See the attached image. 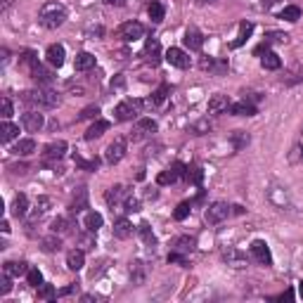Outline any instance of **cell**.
<instances>
[{
    "label": "cell",
    "instance_id": "obj_14",
    "mask_svg": "<svg viewBox=\"0 0 303 303\" xmlns=\"http://www.w3.org/2000/svg\"><path fill=\"white\" fill-rule=\"evenodd\" d=\"M45 57H48L50 67H62V64H64V57H67V52H64V48L59 45V43H55V45H50V48H48Z\"/></svg>",
    "mask_w": 303,
    "mask_h": 303
},
{
    "label": "cell",
    "instance_id": "obj_13",
    "mask_svg": "<svg viewBox=\"0 0 303 303\" xmlns=\"http://www.w3.org/2000/svg\"><path fill=\"white\" fill-rule=\"evenodd\" d=\"M223 261H225L230 268H244V265H247V256L241 254L239 249L225 247L223 249Z\"/></svg>",
    "mask_w": 303,
    "mask_h": 303
},
{
    "label": "cell",
    "instance_id": "obj_24",
    "mask_svg": "<svg viewBox=\"0 0 303 303\" xmlns=\"http://www.w3.org/2000/svg\"><path fill=\"white\" fill-rule=\"evenodd\" d=\"M230 114H234V116H254L256 114V107L251 102H234L230 104Z\"/></svg>",
    "mask_w": 303,
    "mask_h": 303
},
{
    "label": "cell",
    "instance_id": "obj_22",
    "mask_svg": "<svg viewBox=\"0 0 303 303\" xmlns=\"http://www.w3.org/2000/svg\"><path fill=\"white\" fill-rule=\"evenodd\" d=\"M133 234V223L128 221V218H118L116 223H114V237H118V239H128Z\"/></svg>",
    "mask_w": 303,
    "mask_h": 303
},
{
    "label": "cell",
    "instance_id": "obj_4",
    "mask_svg": "<svg viewBox=\"0 0 303 303\" xmlns=\"http://www.w3.org/2000/svg\"><path fill=\"white\" fill-rule=\"evenodd\" d=\"M118 36H121L126 43H135L145 36V26H142L140 21H126V24H121V28H118Z\"/></svg>",
    "mask_w": 303,
    "mask_h": 303
},
{
    "label": "cell",
    "instance_id": "obj_48",
    "mask_svg": "<svg viewBox=\"0 0 303 303\" xmlns=\"http://www.w3.org/2000/svg\"><path fill=\"white\" fill-rule=\"evenodd\" d=\"M201 69L204 71H214V69H225V64H216V59L214 57H204V59H201Z\"/></svg>",
    "mask_w": 303,
    "mask_h": 303
},
{
    "label": "cell",
    "instance_id": "obj_6",
    "mask_svg": "<svg viewBox=\"0 0 303 303\" xmlns=\"http://www.w3.org/2000/svg\"><path fill=\"white\" fill-rule=\"evenodd\" d=\"M230 208L225 201H216V204H211V206L206 208V223H211V225H216V223H223L230 216Z\"/></svg>",
    "mask_w": 303,
    "mask_h": 303
},
{
    "label": "cell",
    "instance_id": "obj_52",
    "mask_svg": "<svg viewBox=\"0 0 303 303\" xmlns=\"http://www.w3.org/2000/svg\"><path fill=\"white\" fill-rule=\"evenodd\" d=\"M0 291H3V294H10V291H12V275H3L0 277Z\"/></svg>",
    "mask_w": 303,
    "mask_h": 303
},
{
    "label": "cell",
    "instance_id": "obj_25",
    "mask_svg": "<svg viewBox=\"0 0 303 303\" xmlns=\"http://www.w3.org/2000/svg\"><path fill=\"white\" fill-rule=\"evenodd\" d=\"M17 135H19V126L10 124V121L5 118V121L0 124V140H3V142H12Z\"/></svg>",
    "mask_w": 303,
    "mask_h": 303
},
{
    "label": "cell",
    "instance_id": "obj_29",
    "mask_svg": "<svg viewBox=\"0 0 303 303\" xmlns=\"http://www.w3.org/2000/svg\"><path fill=\"white\" fill-rule=\"evenodd\" d=\"M102 223H104V218L97 211H90V214H85V221H83V225H85V230L88 232H97L100 227H102Z\"/></svg>",
    "mask_w": 303,
    "mask_h": 303
},
{
    "label": "cell",
    "instance_id": "obj_7",
    "mask_svg": "<svg viewBox=\"0 0 303 303\" xmlns=\"http://www.w3.org/2000/svg\"><path fill=\"white\" fill-rule=\"evenodd\" d=\"M128 197H131V190H128V187H124V185H114V187H109V190H107V204L111 206V211H114L116 206H121V204H124Z\"/></svg>",
    "mask_w": 303,
    "mask_h": 303
},
{
    "label": "cell",
    "instance_id": "obj_23",
    "mask_svg": "<svg viewBox=\"0 0 303 303\" xmlns=\"http://www.w3.org/2000/svg\"><path fill=\"white\" fill-rule=\"evenodd\" d=\"M74 67H76V71H90L95 67V55H90V52H78Z\"/></svg>",
    "mask_w": 303,
    "mask_h": 303
},
{
    "label": "cell",
    "instance_id": "obj_46",
    "mask_svg": "<svg viewBox=\"0 0 303 303\" xmlns=\"http://www.w3.org/2000/svg\"><path fill=\"white\" fill-rule=\"evenodd\" d=\"M50 206H52V199H50V197H38V201H36V214L38 216L48 214Z\"/></svg>",
    "mask_w": 303,
    "mask_h": 303
},
{
    "label": "cell",
    "instance_id": "obj_33",
    "mask_svg": "<svg viewBox=\"0 0 303 303\" xmlns=\"http://www.w3.org/2000/svg\"><path fill=\"white\" fill-rule=\"evenodd\" d=\"M59 249H62V241H59L57 232H52L50 237H45V239H43V251H48V254H55V251H59Z\"/></svg>",
    "mask_w": 303,
    "mask_h": 303
},
{
    "label": "cell",
    "instance_id": "obj_8",
    "mask_svg": "<svg viewBox=\"0 0 303 303\" xmlns=\"http://www.w3.org/2000/svg\"><path fill=\"white\" fill-rule=\"evenodd\" d=\"M124 157H126V140L124 138H116L109 147H107V149H104V159H107V164H118Z\"/></svg>",
    "mask_w": 303,
    "mask_h": 303
},
{
    "label": "cell",
    "instance_id": "obj_26",
    "mask_svg": "<svg viewBox=\"0 0 303 303\" xmlns=\"http://www.w3.org/2000/svg\"><path fill=\"white\" fill-rule=\"evenodd\" d=\"M12 152L17 154V157H31V154L36 152V140H34V138L19 140V142L14 145V149H12Z\"/></svg>",
    "mask_w": 303,
    "mask_h": 303
},
{
    "label": "cell",
    "instance_id": "obj_54",
    "mask_svg": "<svg viewBox=\"0 0 303 303\" xmlns=\"http://www.w3.org/2000/svg\"><path fill=\"white\" fill-rule=\"evenodd\" d=\"M124 206L128 214H135V211H140V201L138 199H133V197H128V199L124 201Z\"/></svg>",
    "mask_w": 303,
    "mask_h": 303
},
{
    "label": "cell",
    "instance_id": "obj_50",
    "mask_svg": "<svg viewBox=\"0 0 303 303\" xmlns=\"http://www.w3.org/2000/svg\"><path fill=\"white\" fill-rule=\"evenodd\" d=\"M97 114H100V107L93 104V107H85V109L78 114V118H81V121H85V118H97Z\"/></svg>",
    "mask_w": 303,
    "mask_h": 303
},
{
    "label": "cell",
    "instance_id": "obj_11",
    "mask_svg": "<svg viewBox=\"0 0 303 303\" xmlns=\"http://www.w3.org/2000/svg\"><path fill=\"white\" fill-rule=\"evenodd\" d=\"M64 154H67V142L64 140H55V142L43 147V159L45 161H59Z\"/></svg>",
    "mask_w": 303,
    "mask_h": 303
},
{
    "label": "cell",
    "instance_id": "obj_32",
    "mask_svg": "<svg viewBox=\"0 0 303 303\" xmlns=\"http://www.w3.org/2000/svg\"><path fill=\"white\" fill-rule=\"evenodd\" d=\"M147 14H149V19L154 21V24H159V21H164L166 10H164V5H161V3H157V0H152L149 7H147Z\"/></svg>",
    "mask_w": 303,
    "mask_h": 303
},
{
    "label": "cell",
    "instance_id": "obj_21",
    "mask_svg": "<svg viewBox=\"0 0 303 303\" xmlns=\"http://www.w3.org/2000/svg\"><path fill=\"white\" fill-rule=\"evenodd\" d=\"M28 214V197L26 194H17L12 201V216L14 218H24Z\"/></svg>",
    "mask_w": 303,
    "mask_h": 303
},
{
    "label": "cell",
    "instance_id": "obj_41",
    "mask_svg": "<svg viewBox=\"0 0 303 303\" xmlns=\"http://www.w3.org/2000/svg\"><path fill=\"white\" fill-rule=\"evenodd\" d=\"M131 277H133V282H135V284L145 282V270H142V263H140V261L131 263Z\"/></svg>",
    "mask_w": 303,
    "mask_h": 303
},
{
    "label": "cell",
    "instance_id": "obj_31",
    "mask_svg": "<svg viewBox=\"0 0 303 303\" xmlns=\"http://www.w3.org/2000/svg\"><path fill=\"white\" fill-rule=\"evenodd\" d=\"M251 31H254V24H251V21H241L239 24V36H237V41L230 43V48H239V45H244L247 38L251 36Z\"/></svg>",
    "mask_w": 303,
    "mask_h": 303
},
{
    "label": "cell",
    "instance_id": "obj_27",
    "mask_svg": "<svg viewBox=\"0 0 303 303\" xmlns=\"http://www.w3.org/2000/svg\"><path fill=\"white\" fill-rule=\"evenodd\" d=\"M261 64H263V69H268V71H275L282 67V59H280V55L277 52H272V50H265V55L261 57Z\"/></svg>",
    "mask_w": 303,
    "mask_h": 303
},
{
    "label": "cell",
    "instance_id": "obj_56",
    "mask_svg": "<svg viewBox=\"0 0 303 303\" xmlns=\"http://www.w3.org/2000/svg\"><path fill=\"white\" fill-rule=\"evenodd\" d=\"M208 128H211V126H208V121H199V124L194 126V133H197V135H204Z\"/></svg>",
    "mask_w": 303,
    "mask_h": 303
},
{
    "label": "cell",
    "instance_id": "obj_57",
    "mask_svg": "<svg viewBox=\"0 0 303 303\" xmlns=\"http://www.w3.org/2000/svg\"><path fill=\"white\" fill-rule=\"evenodd\" d=\"M298 81H303V69H298L296 74H291V78H287V83H289V85H291V83H298Z\"/></svg>",
    "mask_w": 303,
    "mask_h": 303
},
{
    "label": "cell",
    "instance_id": "obj_9",
    "mask_svg": "<svg viewBox=\"0 0 303 303\" xmlns=\"http://www.w3.org/2000/svg\"><path fill=\"white\" fill-rule=\"evenodd\" d=\"M166 62L175 67V69H187L190 67V55L180 48H168L166 50Z\"/></svg>",
    "mask_w": 303,
    "mask_h": 303
},
{
    "label": "cell",
    "instance_id": "obj_18",
    "mask_svg": "<svg viewBox=\"0 0 303 303\" xmlns=\"http://www.w3.org/2000/svg\"><path fill=\"white\" fill-rule=\"evenodd\" d=\"M230 109V100L227 95H214L208 100V114H221V111Z\"/></svg>",
    "mask_w": 303,
    "mask_h": 303
},
{
    "label": "cell",
    "instance_id": "obj_2",
    "mask_svg": "<svg viewBox=\"0 0 303 303\" xmlns=\"http://www.w3.org/2000/svg\"><path fill=\"white\" fill-rule=\"evenodd\" d=\"M64 19H67V10H64L62 3H45V5L41 7V12H38V21H41V26H45V28L62 26Z\"/></svg>",
    "mask_w": 303,
    "mask_h": 303
},
{
    "label": "cell",
    "instance_id": "obj_53",
    "mask_svg": "<svg viewBox=\"0 0 303 303\" xmlns=\"http://www.w3.org/2000/svg\"><path fill=\"white\" fill-rule=\"evenodd\" d=\"M74 164H78L81 168H90V171H93V168H97V159L95 161H85V159H81L78 154H74Z\"/></svg>",
    "mask_w": 303,
    "mask_h": 303
},
{
    "label": "cell",
    "instance_id": "obj_51",
    "mask_svg": "<svg viewBox=\"0 0 303 303\" xmlns=\"http://www.w3.org/2000/svg\"><path fill=\"white\" fill-rule=\"evenodd\" d=\"M0 107H3V118H10L14 114L12 100H10V97H3V100H0Z\"/></svg>",
    "mask_w": 303,
    "mask_h": 303
},
{
    "label": "cell",
    "instance_id": "obj_49",
    "mask_svg": "<svg viewBox=\"0 0 303 303\" xmlns=\"http://www.w3.org/2000/svg\"><path fill=\"white\" fill-rule=\"evenodd\" d=\"M168 90H171L168 85H161V88H159L157 93L152 95V102H154V104H161V102L166 100V97H168Z\"/></svg>",
    "mask_w": 303,
    "mask_h": 303
},
{
    "label": "cell",
    "instance_id": "obj_63",
    "mask_svg": "<svg viewBox=\"0 0 303 303\" xmlns=\"http://www.w3.org/2000/svg\"><path fill=\"white\" fill-rule=\"evenodd\" d=\"M298 294H301V298H303V280L298 282Z\"/></svg>",
    "mask_w": 303,
    "mask_h": 303
},
{
    "label": "cell",
    "instance_id": "obj_5",
    "mask_svg": "<svg viewBox=\"0 0 303 303\" xmlns=\"http://www.w3.org/2000/svg\"><path fill=\"white\" fill-rule=\"evenodd\" d=\"M251 258H254L258 265H272V254H270V249H268V244L263 239H256L254 244H251Z\"/></svg>",
    "mask_w": 303,
    "mask_h": 303
},
{
    "label": "cell",
    "instance_id": "obj_16",
    "mask_svg": "<svg viewBox=\"0 0 303 303\" xmlns=\"http://www.w3.org/2000/svg\"><path fill=\"white\" fill-rule=\"evenodd\" d=\"M194 247H197V239L190 237V234H183L173 241V251H180V254H192Z\"/></svg>",
    "mask_w": 303,
    "mask_h": 303
},
{
    "label": "cell",
    "instance_id": "obj_15",
    "mask_svg": "<svg viewBox=\"0 0 303 303\" xmlns=\"http://www.w3.org/2000/svg\"><path fill=\"white\" fill-rule=\"evenodd\" d=\"M31 78H34L38 85H50V83L55 81V76H52V71L45 69L43 64H38V67H34L31 69Z\"/></svg>",
    "mask_w": 303,
    "mask_h": 303
},
{
    "label": "cell",
    "instance_id": "obj_28",
    "mask_svg": "<svg viewBox=\"0 0 303 303\" xmlns=\"http://www.w3.org/2000/svg\"><path fill=\"white\" fill-rule=\"evenodd\" d=\"M145 55H149V62H152V64L159 62V55H161V43H159V38H147V43H145Z\"/></svg>",
    "mask_w": 303,
    "mask_h": 303
},
{
    "label": "cell",
    "instance_id": "obj_19",
    "mask_svg": "<svg viewBox=\"0 0 303 303\" xmlns=\"http://www.w3.org/2000/svg\"><path fill=\"white\" fill-rule=\"evenodd\" d=\"M83 263H85V254H83V249H71L69 254H67V268H69V270H81Z\"/></svg>",
    "mask_w": 303,
    "mask_h": 303
},
{
    "label": "cell",
    "instance_id": "obj_12",
    "mask_svg": "<svg viewBox=\"0 0 303 303\" xmlns=\"http://www.w3.org/2000/svg\"><path fill=\"white\" fill-rule=\"evenodd\" d=\"M43 124H45V118H43V114H38V109H31L21 116V126H24L28 133H38L43 128Z\"/></svg>",
    "mask_w": 303,
    "mask_h": 303
},
{
    "label": "cell",
    "instance_id": "obj_55",
    "mask_svg": "<svg viewBox=\"0 0 303 303\" xmlns=\"http://www.w3.org/2000/svg\"><path fill=\"white\" fill-rule=\"evenodd\" d=\"M289 41V36L287 34H268V38H265V43H287Z\"/></svg>",
    "mask_w": 303,
    "mask_h": 303
},
{
    "label": "cell",
    "instance_id": "obj_60",
    "mask_svg": "<svg viewBox=\"0 0 303 303\" xmlns=\"http://www.w3.org/2000/svg\"><path fill=\"white\" fill-rule=\"evenodd\" d=\"M275 3H277V0H261V7H265V10H268V7H272Z\"/></svg>",
    "mask_w": 303,
    "mask_h": 303
},
{
    "label": "cell",
    "instance_id": "obj_45",
    "mask_svg": "<svg viewBox=\"0 0 303 303\" xmlns=\"http://www.w3.org/2000/svg\"><path fill=\"white\" fill-rule=\"evenodd\" d=\"M38 57L34 55V52H24V57H21V67H24V69H28V74H31V69H34V67H38Z\"/></svg>",
    "mask_w": 303,
    "mask_h": 303
},
{
    "label": "cell",
    "instance_id": "obj_39",
    "mask_svg": "<svg viewBox=\"0 0 303 303\" xmlns=\"http://www.w3.org/2000/svg\"><path fill=\"white\" fill-rule=\"evenodd\" d=\"M230 140H232L234 149H244V147L249 145V133H244V131H234L232 135H230Z\"/></svg>",
    "mask_w": 303,
    "mask_h": 303
},
{
    "label": "cell",
    "instance_id": "obj_20",
    "mask_svg": "<svg viewBox=\"0 0 303 303\" xmlns=\"http://www.w3.org/2000/svg\"><path fill=\"white\" fill-rule=\"evenodd\" d=\"M107 131H109V121H104V118H95V124L85 131V140H97L102 133H107Z\"/></svg>",
    "mask_w": 303,
    "mask_h": 303
},
{
    "label": "cell",
    "instance_id": "obj_61",
    "mask_svg": "<svg viewBox=\"0 0 303 303\" xmlns=\"http://www.w3.org/2000/svg\"><path fill=\"white\" fill-rule=\"evenodd\" d=\"M145 197H147V199H157V190H147Z\"/></svg>",
    "mask_w": 303,
    "mask_h": 303
},
{
    "label": "cell",
    "instance_id": "obj_59",
    "mask_svg": "<svg viewBox=\"0 0 303 303\" xmlns=\"http://www.w3.org/2000/svg\"><path fill=\"white\" fill-rule=\"evenodd\" d=\"M291 298H294V291H284V294H282V296H280V298H277V301H291Z\"/></svg>",
    "mask_w": 303,
    "mask_h": 303
},
{
    "label": "cell",
    "instance_id": "obj_10",
    "mask_svg": "<svg viewBox=\"0 0 303 303\" xmlns=\"http://www.w3.org/2000/svg\"><path fill=\"white\" fill-rule=\"evenodd\" d=\"M152 133H157V124L152 121V118H140L138 124L133 126V133H131V140H142L147 138V135H152Z\"/></svg>",
    "mask_w": 303,
    "mask_h": 303
},
{
    "label": "cell",
    "instance_id": "obj_36",
    "mask_svg": "<svg viewBox=\"0 0 303 303\" xmlns=\"http://www.w3.org/2000/svg\"><path fill=\"white\" fill-rule=\"evenodd\" d=\"M83 208H88V192H85V190H78V197H74V201H71V211L78 214Z\"/></svg>",
    "mask_w": 303,
    "mask_h": 303
},
{
    "label": "cell",
    "instance_id": "obj_40",
    "mask_svg": "<svg viewBox=\"0 0 303 303\" xmlns=\"http://www.w3.org/2000/svg\"><path fill=\"white\" fill-rule=\"evenodd\" d=\"M178 180V173L173 171V168H168V171H161L157 175V185H173Z\"/></svg>",
    "mask_w": 303,
    "mask_h": 303
},
{
    "label": "cell",
    "instance_id": "obj_35",
    "mask_svg": "<svg viewBox=\"0 0 303 303\" xmlns=\"http://www.w3.org/2000/svg\"><path fill=\"white\" fill-rule=\"evenodd\" d=\"M140 237H142V241H145L149 249L157 247V237H154V232H152V227L147 225V223H140Z\"/></svg>",
    "mask_w": 303,
    "mask_h": 303
},
{
    "label": "cell",
    "instance_id": "obj_43",
    "mask_svg": "<svg viewBox=\"0 0 303 303\" xmlns=\"http://www.w3.org/2000/svg\"><path fill=\"white\" fill-rule=\"evenodd\" d=\"M187 180H190V183H194V185H201V180H204V171H201L199 166L187 168Z\"/></svg>",
    "mask_w": 303,
    "mask_h": 303
},
{
    "label": "cell",
    "instance_id": "obj_30",
    "mask_svg": "<svg viewBox=\"0 0 303 303\" xmlns=\"http://www.w3.org/2000/svg\"><path fill=\"white\" fill-rule=\"evenodd\" d=\"M3 270H5L7 275L19 277V275H24V272H28V265L24 261H7L5 265H3Z\"/></svg>",
    "mask_w": 303,
    "mask_h": 303
},
{
    "label": "cell",
    "instance_id": "obj_64",
    "mask_svg": "<svg viewBox=\"0 0 303 303\" xmlns=\"http://www.w3.org/2000/svg\"><path fill=\"white\" fill-rule=\"evenodd\" d=\"M204 3H214V0H199V5H204Z\"/></svg>",
    "mask_w": 303,
    "mask_h": 303
},
{
    "label": "cell",
    "instance_id": "obj_17",
    "mask_svg": "<svg viewBox=\"0 0 303 303\" xmlns=\"http://www.w3.org/2000/svg\"><path fill=\"white\" fill-rule=\"evenodd\" d=\"M183 43H185L190 50H201V45H204V36H201L197 28H187Z\"/></svg>",
    "mask_w": 303,
    "mask_h": 303
},
{
    "label": "cell",
    "instance_id": "obj_42",
    "mask_svg": "<svg viewBox=\"0 0 303 303\" xmlns=\"http://www.w3.org/2000/svg\"><path fill=\"white\" fill-rule=\"evenodd\" d=\"M26 282L31 284V287H41V284H43L41 270H38V268H28V272H26Z\"/></svg>",
    "mask_w": 303,
    "mask_h": 303
},
{
    "label": "cell",
    "instance_id": "obj_34",
    "mask_svg": "<svg viewBox=\"0 0 303 303\" xmlns=\"http://www.w3.org/2000/svg\"><path fill=\"white\" fill-rule=\"evenodd\" d=\"M280 19H287V21H298L301 19V7L298 5H289V7H284L282 12H280Z\"/></svg>",
    "mask_w": 303,
    "mask_h": 303
},
{
    "label": "cell",
    "instance_id": "obj_47",
    "mask_svg": "<svg viewBox=\"0 0 303 303\" xmlns=\"http://www.w3.org/2000/svg\"><path fill=\"white\" fill-rule=\"evenodd\" d=\"M168 263H178V265H183V268H187V265H190L187 256L180 254V251H171V254H168Z\"/></svg>",
    "mask_w": 303,
    "mask_h": 303
},
{
    "label": "cell",
    "instance_id": "obj_58",
    "mask_svg": "<svg viewBox=\"0 0 303 303\" xmlns=\"http://www.w3.org/2000/svg\"><path fill=\"white\" fill-rule=\"evenodd\" d=\"M76 289H78V287H76V284H71V287H67V289L59 291V296H69V294H74Z\"/></svg>",
    "mask_w": 303,
    "mask_h": 303
},
{
    "label": "cell",
    "instance_id": "obj_38",
    "mask_svg": "<svg viewBox=\"0 0 303 303\" xmlns=\"http://www.w3.org/2000/svg\"><path fill=\"white\" fill-rule=\"evenodd\" d=\"M71 227H74V223H71L69 218H57V221H52V232H57V234L71 232Z\"/></svg>",
    "mask_w": 303,
    "mask_h": 303
},
{
    "label": "cell",
    "instance_id": "obj_62",
    "mask_svg": "<svg viewBox=\"0 0 303 303\" xmlns=\"http://www.w3.org/2000/svg\"><path fill=\"white\" fill-rule=\"evenodd\" d=\"M107 3H109V5H116V7H121L126 3V0H107Z\"/></svg>",
    "mask_w": 303,
    "mask_h": 303
},
{
    "label": "cell",
    "instance_id": "obj_44",
    "mask_svg": "<svg viewBox=\"0 0 303 303\" xmlns=\"http://www.w3.org/2000/svg\"><path fill=\"white\" fill-rule=\"evenodd\" d=\"M190 211H192V206H190L187 201H183V204H178V206H175V211H173V218H175V221H185L187 216H190Z\"/></svg>",
    "mask_w": 303,
    "mask_h": 303
},
{
    "label": "cell",
    "instance_id": "obj_3",
    "mask_svg": "<svg viewBox=\"0 0 303 303\" xmlns=\"http://www.w3.org/2000/svg\"><path fill=\"white\" fill-rule=\"evenodd\" d=\"M145 107H154V102L152 100H147V102H142V100H124V102L116 104L114 116H116V121H133Z\"/></svg>",
    "mask_w": 303,
    "mask_h": 303
},
{
    "label": "cell",
    "instance_id": "obj_37",
    "mask_svg": "<svg viewBox=\"0 0 303 303\" xmlns=\"http://www.w3.org/2000/svg\"><path fill=\"white\" fill-rule=\"evenodd\" d=\"M38 296H41L43 301H55V298L59 296V291H57L52 284H41V287H38Z\"/></svg>",
    "mask_w": 303,
    "mask_h": 303
},
{
    "label": "cell",
    "instance_id": "obj_1",
    "mask_svg": "<svg viewBox=\"0 0 303 303\" xmlns=\"http://www.w3.org/2000/svg\"><path fill=\"white\" fill-rule=\"evenodd\" d=\"M21 100L28 104V107H34V109H55L57 104H59V95H57L55 90H48V88H38V90H26Z\"/></svg>",
    "mask_w": 303,
    "mask_h": 303
}]
</instances>
